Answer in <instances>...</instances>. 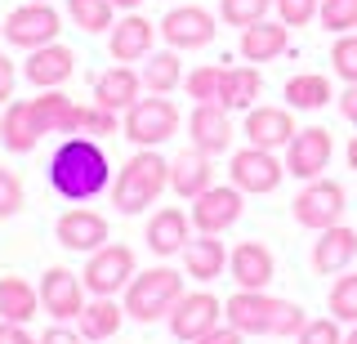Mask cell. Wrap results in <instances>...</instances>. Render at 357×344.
<instances>
[{"label": "cell", "instance_id": "6da1fadb", "mask_svg": "<svg viewBox=\"0 0 357 344\" xmlns=\"http://www.w3.org/2000/svg\"><path fill=\"white\" fill-rule=\"evenodd\" d=\"M112 184V165L98 139L89 135H67L50 157V188L63 202H89Z\"/></svg>", "mask_w": 357, "mask_h": 344}, {"label": "cell", "instance_id": "7a4b0ae2", "mask_svg": "<svg viewBox=\"0 0 357 344\" xmlns=\"http://www.w3.org/2000/svg\"><path fill=\"white\" fill-rule=\"evenodd\" d=\"M223 322H232L241 336L277 340V336H299L308 317L295 299H277L268 291H237L223 299Z\"/></svg>", "mask_w": 357, "mask_h": 344}, {"label": "cell", "instance_id": "3957f363", "mask_svg": "<svg viewBox=\"0 0 357 344\" xmlns=\"http://www.w3.org/2000/svg\"><path fill=\"white\" fill-rule=\"evenodd\" d=\"M170 188V161L156 148H139L134 157L116 170V184H112V206L121 215H143L148 206H156V197Z\"/></svg>", "mask_w": 357, "mask_h": 344}, {"label": "cell", "instance_id": "277c9868", "mask_svg": "<svg viewBox=\"0 0 357 344\" xmlns=\"http://www.w3.org/2000/svg\"><path fill=\"white\" fill-rule=\"evenodd\" d=\"M178 295H183V273L170 269V264H156V269H143L130 277L126 286V317L130 322H143V327H152V322L170 317V308L178 304Z\"/></svg>", "mask_w": 357, "mask_h": 344}, {"label": "cell", "instance_id": "5b68a950", "mask_svg": "<svg viewBox=\"0 0 357 344\" xmlns=\"http://www.w3.org/2000/svg\"><path fill=\"white\" fill-rule=\"evenodd\" d=\"M121 135H126L134 148H161L178 135V107L165 94H139V103L121 112Z\"/></svg>", "mask_w": 357, "mask_h": 344}, {"label": "cell", "instance_id": "8992f818", "mask_svg": "<svg viewBox=\"0 0 357 344\" xmlns=\"http://www.w3.org/2000/svg\"><path fill=\"white\" fill-rule=\"evenodd\" d=\"M344 206H349L344 184H335V179H326V174H321V179H308V184L295 193L290 215H295L299 228L321 232V228H331V224H340V219H344Z\"/></svg>", "mask_w": 357, "mask_h": 344}, {"label": "cell", "instance_id": "52a82bcc", "mask_svg": "<svg viewBox=\"0 0 357 344\" xmlns=\"http://www.w3.org/2000/svg\"><path fill=\"white\" fill-rule=\"evenodd\" d=\"M282 179H286V161L277 157V152H268V148H255V143L237 148L232 161H228V184H237L241 193H250V197L277 193Z\"/></svg>", "mask_w": 357, "mask_h": 344}, {"label": "cell", "instance_id": "ba28073f", "mask_svg": "<svg viewBox=\"0 0 357 344\" xmlns=\"http://www.w3.org/2000/svg\"><path fill=\"white\" fill-rule=\"evenodd\" d=\"M59 31H63V14L50 0H27V5L9 9V18H5V40L14 50H27V54L59 40Z\"/></svg>", "mask_w": 357, "mask_h": 344}, {"label": "cell", "instance_id": "9c48e42d", "mask_svg": "<svg viewBox=\"0 0 357 344\" xmlns=\"http://www.w3.org/2000/svg\"><path fill=\"white\" fill-rule=\"evenodd\" d=\"M139 273V260H134V250L126 246V241H107V246H98L94 255H89L81 282L89 295H116L130 286V277Z\"/></svg>", "mask_w": 357, "mask_h": 344}, {"label": "cell", "instance_id": "30bf717a", "mask_svg": "<svg viewBox=\"0 0 357 344\" xmlns=\"http://www.w3.org/2000/svg\"><path fill=\"white\" fill-rule=\"evenodd\" d=\"M245 210V193L237 184H210L201 197L188 202V219L197 232H228Z\"/></svg>", "mask_w": 357, "mask_h": 344}, {"label": "cell", "instance_id": "8fae6325", "mask_svg": "<svg viewBox=\"0 0 357 344\" xmlns=\"http://www.w3.org/2000/svg\"><path fill=\"white\" fill-rule=\"evenodd\" d=\"M165 322H170V336L178 344H192V340H201L206 331H215L223 322V299L210 295V291H183Z\"/></svg>", "mask_w": 357, "mask_h": 344}, {"label": "cell", "instance_id": "7c38bea8", "mask_svg": "<svg viewBox=\"0 0 357 344\" xmlns=\"http://www.w3.org/2000/svg\"><path fill=\"white\" fill-rule=\"evenodd\" d=\"M156 31L165 36V45L170 50H206L210 40L219 36V27H215V14H210L206 5H174L170 14L156 23Z\"/></svg>", "mask_w": 357, "mask_h": 344}, {"label": "cell", "instance_id": "4fadbf2b", "mask_svg": "<svg viewBox=\"0 0 357 344\" xmlns=\"http://www.w3.org/2000/svg\"><path fill=\"white\" fill-rule=\"evenodd\" d=\"M331 152H335V139L326 126H308V130H295V139L286 143V174L290 179H321L331 165Z\"/></svg>", "mask_w": 357, "mask_h": 344}, {"label": "cell", "instance_id": "5bb4252c", "mask_svg": "<svg viewBox=\"0 0 357 344\" xmlns=\"http://www.w3.org/2000/svg\"><path fill=\"white\" fill-rule=\"evenodd\" d=\"M54 237H59L63 250L72 255H94L98 246H107V219L98 215V210H89L85 202H76L72 210H63L59 224H54Z\"/></svg>", "mask_w": 357, "mask_h": 344}, {"label": "cell", "instance_id": "9a60e30c", "mask_svg": "<svg viewBox=\"0 0 357 344\" xmlns=\"http://www.w3.org/2000/svg\"><path fill=\"white\" fill-rule=\"evenodd\" d=\"M36 291H40V308L54 322H76V317H81V308H85V282H81V273L54 264V269H45Z\"/></svg>", "mask_w": 357, "mask_h": 344}, {"label": "cell", "instance_id": "2e32d148", "mask_svg": "<svg viewBox=\"0 0 357 344\" xmlns=\"http://www.w3.org/2000/svg\"><path fill=\"white\" fill-rule=\"evenodd\" d=\"M228 273L237 282V291H268L277 277V260L264 241H237L228 250Z\"/></svg>", "mask_w": 357, "mask_h": 344}, {"label": "cell", "instance_id": "e0dca14e", "mask_svg": "<svg viewBox=\"0 0 357 344\" xmlns=\"http://www.w3.org/2000/svg\"><path fill=\"white\" fill-rule=\"evenodd\" d=\"M232 121H228V107L219 103H197L192 112H188V143L201 152H210V157H223V152L232 148Z\"/></svg>", "mask_w": 357, "mask_h": 344}, {"label": "cell", "instance_id": "ac0fdd59", "mask_svg": "<svg viewBox=\"0 0 357 344\" xmlns=\"http://www.w3.org/2000/svg\"><path fill=\"white\" fill-rule=\"evenodd\" d=\"M152 40H156V27H152V18H143V14H130L126 18H116L107 31V54H112V63H143L152 54Z\"/></svg>", "mask_w": 357, "mask_h": 344}, {"label": "cell", "instance_id": "d6986e66", "mask_svg": "<svg viewBox=\"0 0 357 344\" xmlns=\"http://www.w3.org/2000/svg\"><path fill=\"white\" fill-rule=\"evenodd\" d=\"M245 143L268 152H286V143L295 139V117L290 107H245V126H241Z\"/></svg>", "mask_w": 357, "mask_h": 344}, {"label": "cell", "instance_id": "ffe728a7", "mask_svg": "<svg viewBox=\"0 0 357 344\" xmlns=\"http://www.w3.org/2000/svg\"><path fill=\"white\" fill-rule=\"evenodd\" d=\"M76 72V54L63 45V40H50V45L31 50L27 54V68H22V76H27L36 90H63L67 81H72Z\"/></svg>", "mask_w": 357, "mask_h": 344}, {"label": "cell", "instance_id": "44dd1931", "mask_svg": "<svg viewBox=\"0 0 357 344\" xmlns=\"http://www.w3.org/2000/svg\"><path fill=\"white\" fill-rule=\"evenodd\" d=\"M353 260H357V228L331 224V228L317 232V241H312V269H317L321 277L344 273Z\"/></svg>", "mask_w": 357, "mask_h": 344}, {"label": "cell", "instance_id": "7402d4cb", "mask_svg": "<svg viewBox=\"0 0 357 344\" xmlns=\"http://www.w3.org/2000/svg\"><path fill=\"white\" fill-rule=\"evenodd\" d=\"M143 237H148L152 255H161V260H170V255H183V246L192 241V219L183 215L178 206H161L156 215L148 219V228H143Z\"/></svg>", "mask_w": 357, "mask_h": 344}, {"label": "cell", "instance_id": "603a6c76", "mask_svg": "<svg viewBox=\"0 0 357 344\" xmlns=\"http://www.w3.org/2000/svg\"><path fill=\"white\" fill-rule=\"evenodd\" d=\"M210 184H215V157L188 143V148L170 161V188L183 197V202H192V197H201Z\"/></svg>", "mask_w": 357, "mask_h": 344}, {"label": "cell", "instance_id": "cb8c5ba5", "mask_svg": "<svg viewBox=\"0 0 357 344\" xmlns=\"http://www.w3.org/2000/svg\"><path fill=\"white\" fill-rule=\"evenodd\" d=\"M31 117H36L40 139L45 135H76L81 130V103H72L63 90H40V98H31Z\"/></svg>", "mask_w": 357, "mask_h": 344}, {"label": "cell", "instance_id": "d4e9b609", "mask_svg": "<svg viewBox=\"0 0 357 344\" xmlns=\"http://www.w3.org/2000/svg\"><path fill=\"white\" fill-rule=\"evenodd\" d=\"M290 50V27L277 18V23H268V18H259V23L241 27V40H237V54L245 63H273L282 59V54Z\"/></svg>", "mask_w": 357, "mask_h": 344}, {"label": "cell", "instance_id": "484cf974", "mask_svg": "<svg viewBox=\"0 0 357 344\" xmlns=\"http://www.w3.org/2000/svg\"><path fill=\"white\" fill-rule=\"evenodd\" d=\"M183 269L192 282H215L228 269V250H223L219 232H197L192 241L183 246Z\"/></svg>", "mask_w": 357, "mask_h": 344}, {"label": "cell", "instance_id": "4316f807", "mask_svg": "<svg viewBox=\"0 0 357 344\" xmlns=\"http://www.w3.org/2000/svg\"><path fill=\"white\" fill-rule=\"evenodd\" d=\"M139 94H143V81H139V72H134L130 63H116V68H107L94 81V103L112 107V112L134 107V103H139Z\"/></svg>", "mask_w": 357, "mask_h": 344}, {"label": "cell", "instance_id": "83f0119b", "mask_svg": "<svg viewBox=\"0 0 357 344\" xmlns=\"http://www.w3.org/2000/svg\"><path fill=\"white\" fill-rule=\"evenodd\" d=\"M0 143H5V152H14V157H27L31 148L40 143V130H36V117H31V98L27 103H14L9 98L5 103V117H0Z\"/></svg>", "mask_w": 357, "mask_h": 344}, {"label": "cell", "instance_id": "f1b7e54d", "mask_svg": "<svg viewBox=\"0 0 357 344\" xmlns=\"http://www.w3.org/2000/svg\"><path fill=\"white\" fill-rule=\"evenodd\" d=\"M76 327H81L85 340H112L126 327V304H116V295H94V299H85Z\"/></svg>", "mask_w": 357, "mask_h": 344}, {"label": "cell", "instance_id": "f546056e", "mask_svg": "<svg viewBox=\"0 0 357 344\" xmlns=\"http://www.w3.org/2000/svg\"><path fill=\"white\" fill-rule=\"evenodd\" d=\"M259 90H264L259 68H223L215 103H219V107H228V112H245V107H255Z\"/></svg>", "mask_w": 357, "mask_h": 344}, {"label": "cell", "instance_id": "4dcf8cb0", "mask_svg": "<svg viewBox=\"0 0 357 344\" xmlns=\"http://www.w3.org/2000/svg\"><path fill=\"white\" fill-rule=\"evenodd\" d=\"M143 94H174L183 85V63H178V50H152L139 68Z\"/></svg>", "mask_w": 357, "mask_h": 344}, {"label": "cell", "instance_id": "1f68e13d", "mask_svg": "<svg viewBox=\"0 0 357 344\" xmlns=\"http://www.w3.org/2000/svg\"><path fill=\"white\" fill-rule=\"evenodd\" d=\"M40 313V291L27 282V277H0V317L5 322H22L27 327L31 317Z\"/></svg>", "mask_w": 357, "mask_h": 344}, {"label": "cell", "instance_id": "d6a6232c", "mask_svg": "<svg viewBox=\"0 0 357 344\" xmlns=\"http://www.w3.org/2000/svg\"><path fill=\"white\" fill-rule=\"evenodd\" d=\"M331 81L321 72H299L286 81V107H295V112H317V107L331 103Z\"/></svg>", "mask_w": 357, "mask_h": 344}, {"label": "cell", "instance_id": "836d02e7", "mask_svg": "<svg viewBox=\"0 0 357 344\" xmlns=\"http://www.w3.org/2000/svg\"><path fill=\"white\" fill-rule=\"evenodd\" d=\"M67 18L85 36H98V31H112V23H116V5L112 0H67Z\"/></svg>", "mask_w": 357, "mask_h": 344}, {"label": "cell", "instance_id": "e575fe53", "mask_svg": "<svg viewBox=\"0 0 357 344\" xmlns=\"http://www.w3.org/2000/svg\"><path fill=\"white\" fill-rule=\"evenodd\" d=\"M326 308H331V317L335 322H357V273H335V282H331V295H326Z\"/></svg>", "mask_w": 357, "mask_h": 344}, {"label": "cell", "instance_id": "d590c367", "mask_svg": "<svg viewBox=\"0 0 357 344\" xmlns=\"http://www.w3.org/2000/svg\"><path fill=\"white\" fill-rule=\"evenodd\" d=\"M121 112H112V107H103V103H85L81 107V130L76 135H89V139H112L121 130V121H116Z\"/></svg>", "mask_w": 357, "mask_h": 344}, {"label": "cell", "instance_id": "8d00e7d4", "mask_svg": "<svg viewBox=\"0 0 357 344\" xmlns=\"http://www.w3.org/2000/svg\"><path fill=\"white\" fill-rule=\"evenodd\" d=\"M273 9V0H219V18L228 27H250Z\"/></svg>", "mask_w": 357, "mask_h": 344}, {"label": "cell", "instance_id": "74e56055", "mask_svg": "<svg viewBox=\"0 0 357 344\" xmlns=\"http://www.w3.org/2000/svg\"><path fill=\"white\" fill-rule=\"evenodd\" d=\"M317 23L326 27V31H335V36L353 31V27H357V0H321Z\"/></svg>", "mask_w": 357, "mask_h": 344}, {"label": "cell", "instance_id": "f35d334b", "mask_svg": "<svg viewBox=\"0 0 357 344\" xmlns=\"http://www.w3.org/2000/svg\"><path fill=\"white\" fill-rule=\"evenodd\" d=\"M219 76H223V68H215V63H201V68H192V72L183 76L188 98H197V103H215V94H219Z\"/></svg>", "mask_w": 357, "mask_h": 344}, {"label": "cell", "instance_id": "ab89813d", "mask_svg": "<svg viewBox=\"0 0 357 344\" xmlns=\"http://www.w3.org/2000/svg\"><path fill=\"white\" fill-rule=\"evenodd\" d=\"M331 72L340 76L344 85L357 81V31H344V36L331 45Z\"/></svg>", "mask_w": 357, "mask_h": 344}, {"label": "cell", "instance_id": "60d3db41", "mask_svg": "<svg viewBox=\"0 0 357 344\" xmlns=\"http://www.w3.org/2000/svg\"><path fill=\"white\" fill-rule=\"evenodd\" d=\"M22 206H27V188H22V179L14 170L0 165V219H14Z\"/></svg>", "mask_w": 357, "mask_h": 344}, {"label": "cell", "instance_id": "b9f144b4", "mask_svg": "<svg viewBox=\"0 0 357 344\" xmlns=\"http://www.w3.org/2000/svg\"><path fill=\"white\" fill-rule=\"evenodd\" d=\"M273 9H277V18H282L286 27H308L312 18H317L321 0H273Z\"/></svg>", "mask_w": 357, "mask_h": 344}, {"label": "cell", "instance_id": "7bdbcfd3", "mask_svg": "<svg viewBox=\"0 0 357 344\" xmlns=\"http://www.w3.org/2000/svg\"><path fill=\"white\" fill-rule=\"evenodd\" d=\"M295 344H344V331L335 317H312L304 322V331L295 336Z\"/></svg>", "mask_w": 357, "mask_h": 344}, {"label": "cell", "instance_id": "ee69618b", "mask_svg": "<svg viewBox=\"0 0 357 344\" xmlns=\"http://www.w3.org/2000/svg\"><path fill=\"white\" fill-rule=\"evenodd\" d=\"M36 344H85V336H81V331H72L67 322H54L45 336H36Z\"/></svg>", "mask_w": 357, "mask_h": 344}, {"label": "cell", "instance_id": "f6af8a7d", "mask_svg": "<svg viewBox=\"0 0 357 344\" xmlns=\"http://www.w3.org/2000/svg\"><path fill=\"white\" fill-rule=\"evenodd\" d=\"M192 344H245V336H241L237 327H232V322H219L215 331H206V336L192 340Z\"/></svg>", "mask_w": 357, "mask_h": 344}, {"label": "cell", "instance_id": "bcb514c9", "mask_svg": "<svg viewBox=\"0 0 357 344\" xmlns=\"http://www.w3.org/2000/svg\"><path fill=\"white\" fill-rule=\"evenodd\" d=\"M14 81H18V68H14V59L9 54H0V107L14 98Z\"/></svg>", "mask_w": 357, "mask_h": 344}, {"label": "cell", "instance_id": "7dc6e473", "mask_svg": "<svg viewBox=\"0 0 357 344\" xmlns=\"http://www.w3.org/2000/svg\"><path fill=\"white\" fill-rule=\"evenodd\" d=\"M0 344H36V336H31L22 322H5V317H0Z\"/></svg>", "mask_w": 357, "mask_h": 344}, {"label": "cell", "instance_id": "c3c4849f", "mask_svg": "<svg viewBox=\"0 0 357 344\" xmlns=\"http://www.w3.org/2000/svg\"><path fill=\"white\" fill-rule=\"evenodd\" d=\"M340 117H344V121H353V126H357V81H353V85H344V90H340Z\"/></svg>", "mask_w": 357, "mask_h": 344}, {"label": "cell", "instance_id": "681fc988", "mask_svg": "<svg viewBox=\"0 0 357 344\" xmlns=\"http://www.w3.org/2000/svg\"><path fill=\"white\" fill-rule=\"evenodd\" d=\"M344 157H349V170H357V135L349 139V148H344Z\"/></svg>", "mask_w": 357, "mask_h": 344}, {"label": "cell", "instance_id": "f907efd6", "mask_svg": "<svg viewBox=\"0 0 357 344\" xmlns=\"http://www.w3.org/2000/svg\"><path fill=\"white\" fill-rule=\"evenodd\" d=\"M112 5H116V9H126V14H130V9H139L143 0H112Z\"/></svg>", "mask_w": 357, "mask_h": 344}, {"label": "cell", "instance_id": "816d5d0a", "mask_svg": "<svg viewBox=\"0 0 357 344\" xmlns=\"http://www.w3.org/2000/svg\"><path fill=\"white\" fill-rule=\"evenodd\" d=\"M344 344H357V322H353V331H349V336H344Z\"/></svg>", "mask_w": 357, "mask_h": 344}, {"label": "cell", "instance_id": "f5cc1de1", "mask_svg": "<svg viewBox=\"0 0 357 344\" xmlns=\"http://www.w3.org/2000/svg\"><path fill=\"white\" fill-rule=\"evenodd\" d=\"M0 36H5V23H0Z\"/></svg>", "mask_w": 357, "mask_h": 344}, {"label": "cell", "instance_id": "db71d44e", "mask_svg": "<svg viewBox=\"0 0 357 344\" xmlns=\"http://www.w3.org/2000/svg\"><path fill=\"white\" fill-rule=\"evenodd\" d=\"M353 31H357V27H353Z\"/></svg>", "mask_w": 357, "mask_h": 344}]
</instances>
